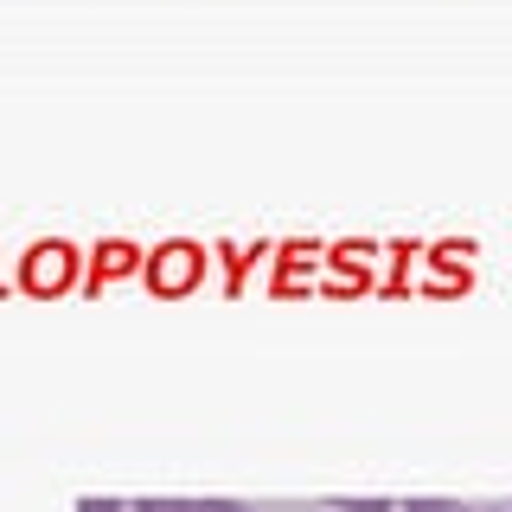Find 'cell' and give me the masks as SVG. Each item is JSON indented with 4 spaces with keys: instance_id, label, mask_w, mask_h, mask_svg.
<instances>
[{
    "instance_id": "6da1fadb",
    "label": "cell",
    "mask_w": 512,
    "mask_h": 512,
    "mask_svg": "<svg viewBox=\"0 0 512 512\" xmlns=\"http://www.w3.org/2000/svg\"><path fill=\"white\" fill-rule=\"evenodd\" d=\"M199 276H205V250L192 244V237H173V244H160L154 256H148V288L154 295H192L199 288Z\"/></svg>"
},
{
    "instance_id": "7a4b0ae2",
    "label": "cell",
    "mask_w": 512,
    "mask_h": 512,
    "mask_svg": "<svg viewBox=\"0 0 512 512\" xmlns=\"http://www.w3.org/2000/svg\"><path fill=\"white\" fill-rule=\"evenodd\" d=\"M64 282H71V250L64 244H39L26 256V288L32 295H58Z\"/></svg>"
},
{
    "instance_id": "3957f363",
    "label": "cell",
    "mask_w": 512,
    "mask_h": 512,
    "mask_svg": "<svg viewBox=\"0 0 512 512\" xmlns=\"http://www.w3.org/2000/svg\"><path fill=\"white\" fill-rule=\"evenodd\" d=\"M141 512H199L192 500H141Z\"/></svg>"
},
{
    "instance_id": "277c9868",
    "label": "cell",
    "mask_w": 512,
    "mask_h": 512,
    "mask_svg": "<svg viewBox=\"0 0 512 512\" xmlns=\"http://www.w3.org/2000/svg\"><path fill=\"white\" fill-rule=\"evenodd\" d=\"M340 512H384V500H333Z\"/></svg>"
},
{
    "instance_id": "5b68a950",
    "label": "cell",
    "mask_w": 512,
    "mask_h": 512,
    "mask_svg": "<svg viewBox=\"0 0 512 512\" xmlns=\"http://www.w3.org/2000/svg\"><path fill=\"white\" fill-rule=\"evenodd\" d=\"M199 512H250V506H237V500H199Z\"/></svg>"
},
{
    "instance_id": "8992f818",
    "label": "cell",
    "mask_w": 512,
    "mask_h": 512,
    "mask_svg": "<svg viewBox=\"0 0 512 512\" xmlns=\"http://www.w3.org/2000/svg\"><path fill=\"white\" fill-rule=\"evenodd\" d=\"M77 512H122V506H116V500H84Z\"/></svg>"
},
{
    "instance_id": "52a82bcc",
    "label": "cell",
    "mask_w": 512,
    "mask_h": 512,
    "mask_svg": "<svg viewBox=\"0 0 512 512\" xmlns=\"http://www.w3.org/2000/svg\"><path fill=\"white\" fill-rule=\"evenodd\" d=\"M410 512H448V500H410Z\"/></svg>"
},
{
    "instance_id": "ba28073f",
    "label": "cell",
    "mask_w": 512,
    "mask_h": 512,
    "mask_svg": "<svg viewBox=\"0 0 512 512\" xmlns=\"http://www.w3.org/2000/svg\"><path fill=\"white\" fill-rule=\"evenodd\" d=\"M448 512H512V506H448Z\"/></svg>"
}]
</instances>
